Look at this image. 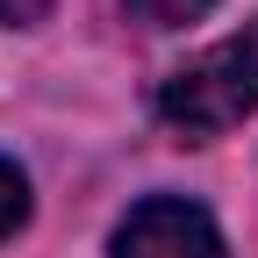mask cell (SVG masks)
Returning <instances> with one entry per match:
<instances>
[{
  "mask_svg": "<svg viewBox=\"0 0 258 258\" xmlns=\"http://www.w3.org/2000/svg\"><path fill=\"white\" fill-rule=\"evenodd\" d=\"M251 108H258V22H244L237 36H222L215 50H201L158 86V122L186 144L230 137Z\"/></svg>",
  "mask_w": 258,
  "mask_h": 258,
  "instance_id": "6da1fadb",
  "label": "cell"
},
{
  "mask_svg": "<svg viewBox=\"0 0 258 258\" xmlns=\"http://www.w3.org/2000/svg\"><path fill=\"white\" fill-rule=\"evenodd\" d=\"M108 258H230L222 230L201 201H179V194H151L115 222V251Z\"/></svg>",
  "mask_w": 258,
  "mask_h": 258,
  "instance_id": "7a4b0ae2",
  "label": "cell"
},
{
  "mask_svg": "<svg viewBox=\"0 0 258 258\" xmlns=\"http://www.w3.org/2000/svg\"><path fill=\"white\" fill-rule=\"evenodd\" d=\"M129 22H144V29H186V22H201L215 0H122Z\"/></svg>",
  "mask_w": 258,
  "mask_h": 258,
  "instance_id": "3957f363",
  "label": "cell"
},
{
  "mask_svg": "<svg viewBox=\"0 0 258 258\" xmlns=\"http://www.w3.org/2000/svg\"><path fill=\"white\" fill-rule=\"evenodd\" d=\"M22 222H29V179H22L15 158H0V244H8Z\"/></svg>",
  "mask_w": 258,
  "mask_h": 258,
  "instance_id": "277c9868",
  "label": "cell"
},
{
  "mask_svg": "<svg viewBox=\"0 0 258 258\" xmlns=\"http://www.w3.org/2000/svg\"><path fill=\"white\" fill-rule=\"evenodd\" d=\"M50 15V0H0V22H8V29H36Z\"/></svg>",
  "mask_w": 258,
  "mask_h": 258,
  "instance_id": "5b68a950",
  "label": "cell"
}]
</instances>
